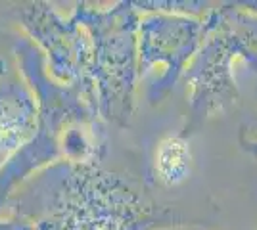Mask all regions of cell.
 <instances>
[{
    "instance_id": "cell-1",
    "label": "cell",
    "mask_w": 257,
    "mask_h": 230,
    "mask_svg": "<svg viewBox=\"0 0 257 230\" xmlns=\"http://www.w3.org/2000/svg\"><path fill=\"white\" fill-rule=\"evenodd\" d=\"M158 171L167 184H177L184 180L190 171L188 146L177 138L165 140L158 152Z\"/></svg>"
}]
</instances>
